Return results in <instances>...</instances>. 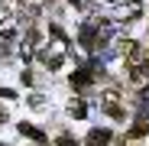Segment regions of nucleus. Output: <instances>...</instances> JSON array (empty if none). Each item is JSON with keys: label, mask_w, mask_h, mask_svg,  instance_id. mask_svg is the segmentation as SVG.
<instances>
[{"label": "nucleus", "mask_w": 149, "mask_h": 146, "mask_svg": "<svg viewBox=\"0 0 149 146\" xmlns=\"http://www.w3.org/2000/svg\"><path fill=\"white\" fill-rule=\"evenodd\" d=\"M0 36H3V39H13V36H16V23H13V16H3V20H0Z\"/></svg>", "instance_id": "obj_1"}, {"label": "nucleus", "mask_w": 149, "mask_h": 146, "mask_svg": "<svg viewBox=\"0 0 149 146\" xmlns=\"http://www.w3.org/2000/svg\"><path fill=\"white\" fill-rule=\"evenodd\" d=\"M107 140H110L107 130H94V133L88 136V146H107Z\"/></svg>", "instance_id": "obj_2"}, {"label": "nucleus", "mask_w": 149, "mask_h": 146, "mask_svg": "<svg viewBox=\"0 0 149 146\" xmlns=\"http://www.w3.org/2000/svg\"><path fill=\"white\" fill-rule=\"evenodd\" d=\"M7 10H23V0H3Z\"/></svg>", "instance_id": "obj_3"}]
</instances>
